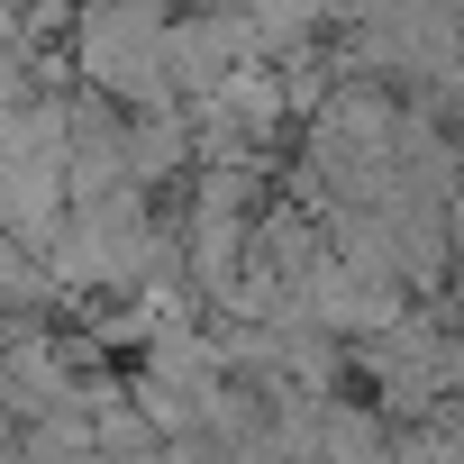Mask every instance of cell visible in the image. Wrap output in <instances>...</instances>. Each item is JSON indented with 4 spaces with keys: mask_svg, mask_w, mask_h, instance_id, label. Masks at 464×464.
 Masks as SVG:
<instances>
[{
    "mask_svg": "<svg viewBox=\"0 0 464 464\" xmlns=\"http://www.w3.org/2000/svg\"><path fill=\"white\" fill-rule=\"evenodd\" d=\"M455 382H464V346H455V328L401 310V319L382 328V392H392L401 410H437Z\"/></svg>",
    "mask_w": 464,
    "mask_h": 464,
    "instance_id": "6da1fadb",
    "label": "cell"
}]
</instances>
